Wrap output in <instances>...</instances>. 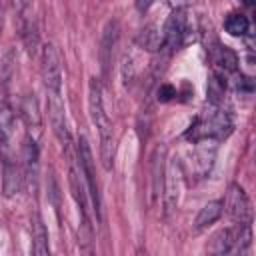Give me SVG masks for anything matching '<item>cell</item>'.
<instances>
[{"mask_svg":"<svg viewBox=\"0 0 256 256\" xmlns=\"http://www.w3.org/2000/svg\"><path fill=\"white\" fill-rule=\"evenodd\" d=\"M20 112H22V118H24L28 136H32L34 140H38V136L42 132V118H40V110H38V100L32 94L24 96L22 106H20Z\"/></svg>","mask_w":256,"mask_h":256,"instance_id":"cell-12","label":"cell"},{"mask_svg":"<svg viewBox=\"0 0 256 256\" xmlns=\"http://www.w3.org/2000/svg\"><path fill=\"white\" fill-rule=\"evenodd\" d=\"M40 76L46 88V94L50 92H62V58L54 44H44L40 52Z\"/></svg>","mask_w":256,"mask_h":256,"instance_id":"cell-3","label":"cell"},{"mask_svg":"<svg viewBox=\"0 0 256 256\" xmlns=\"http://www.w3.org/2000/svg\"><path fill=\"white\" fill-rule=\"evenodd\" d=\"M136 256H148V252H146L144 248H138V250H136Z\"/></svg>","mask_w":256,"mask_h":256,"instance_id":"cell-21","label":"cell"},{"mask_svg":"<svg viewBox=\"0 0 256 256\" xmlns=\"http://www.w3.org/2000/svg\"><path fill=\"white\" fill-rule=\"evenodd\" d=\"M232 132V116L222 106H210L202 116L194 120V124L186 130V138L202 144V142H214L222 140Z\"/></svg>","mask_w":256,"mask_h":256,"instance_id":"cell-2","label":"cell"},{"mask_svg":"<svg viewBox=\"0 0 256 256\" xmlns=\"http://www.w3.org/2000/svg\"><path fill=\"white\" fill-rule=\"evenodd\" d=\"M188 30V18H186V10L184 8H176L170 12L166 24H164V32H162V42L168 48H178L184 42Z\"/></svg>","mask_w":256,"mask_h":256,"instance_id":"cell-7","label":"cell"},{"mask_svg":"<svg viewBox=\"0 0 256 256\" xmlns=\"http://www.w3.org/2000/svg\"><path fill=\"white\" fill-rule=\"evenodd\" d=\"M18 18H20V26H18L20 38H22V42H24L28 54L34 56V54L38 52V46H40L38 24H36V20H34L32 16H24V14H22V16H18Z\"/></svg>","mask_w":256,"mask_h":256,"instance_id":"cell-14","label":"cell"},{"mask_svg":"<svg viewBox=\"0 0 256 256\" xmlns=\"http://www.w3.org/2000/svg\"><path fill=\"white\" fill-rule=\"evenodd\" d=\"M88 110H90V120L98 130L100 136V156L102 164L106 170L112 168V158H114V134H112V120L106 110V100H104V88L102 82L96 78H90L88 84Z\"/></svg>","mask_w":256,"mask_h":256,"instance_id":"cell-1","label":"cell"},{"mask_svg":"<svg viewBox=\"0 0 256 256\" xmlns=\"http://www.w3.org/2000/svg\"><path fill=\"white\" fill-rule=\"evenodd\" d=\"M48 118H50V126L54 136L58 138V142L68 148L70 146V132L66 126V110H64V98L62 92H50L48 94Z\"/></svg>","mask_w":256,"mask_h":256,"instance_id":"cell-6","label":"cell"},{"mask_svg":"<svg viewBox=\"0 0 256 256\" xmlns=\"http://www.w3.org/2000/svg\"><path fill=\"white\" fill-rule=\"evenodd\" d=\"M224 30L230 34V36H236V38H242L250 32V20L246 14L242 12H230L226 14L224 18Z\"/></svg>","mask_w":256,"mask_h":256,"instance_id":"cell-18","label":"cell"},{"mask_svg":"<svg viewBox=\"0 0 256 256\" xmlns=\"http://www.w3.org/2000/svg\"><path fill=\"white\" fill-rule=\"evenodd\" d=\"M76 152H78V166H80V174L84 178V184H86V190L92 198V206H94V212H96V218L100 220L102 218V210H100V192H98V182H96V172H94V158H92V150L86 142L84 136L78 138V146H76Z\"/></svg>","mask_w":256,"mask_h":256,"instance_id":"cell-4","label":"cell"},{"mask_svg":"<svg viewBox=\"0 0 256 256\" xmlns=\"http://www.w3.org/2000/svg\"><path fill=\"white\" fill-rule=\"evenodd\" d=\"M222 212H224V202H222V200H212V202L204 204V206L198 210L196 218H194V230H196V232L206 230V228L212 226L216 220H220Z\"/></svg>","mask_w":256,"mask_h":256,"instance_id":"cell-13","label":"cell"},{"mask_svg":"<svg viewBox=\"0 0 256 256\" xmlns=\"http://www.w3.org/2000/svg\"><path fill=\"white\" fill-rule=\"evenodd\" d=\"M2 188H4V196L6 198H12L20 192L22 188V180H24V174L20 170V164L18 160H2Z\"/></svg>","mask_w":256,"mask_h":256,"instance_id":"cell-11","label":"cell"},{"mask_svg":"<svg viewBox=\"0 0 256 256\" xmlns=\"http://www.w3.org/2000/svg\"><path fill=\"white\" fill-rule=\"evenodd\" d=\"M212 62L222 72H236V68H238V56H236V52L230 50L228 46H220V44L212 50Z\"/></svg>","mask_w":256,"mask_h":256,"instance_id":"cell-17","label":"cell"},{"mask_svg":"<svg viewBox=\"0 0 256 256\" xmlns=\"http://www.w3.org/2000/svg\"><path fill=\"white\" fill-rule=\"evenodd\" d=\"M178 194H180V170H178V162L176 160H168L166 172H164V190H162L164 216H168L176 208Z\"/></svg>","mask_w":256,"mask_h":256,"instance_id":"cell-9","label":"cell"},{"mask_svg":"<svg viewBox=\"0 0 256 256\" xmlns=\"http://www.w3.org/2000/svg\"><path fill=\"white\" fill-rule=\"evenodd\" d=\"M78 250L80 256H96L94 246V230L90 224L88 214H80V226H78Z\"/></svg>","mask_w":256,"mask_h":256,"instance_id":"cell-16","label":"cell"},{"mask_svg":"<svg viewBox=\"0 0 256 256\" xmlns=\"http://www.w3.org/2000/svg\"><path fill=\"white\" fill-rule=\"evenodd\" d=\"M14 132L16 118L8 104H0V154L2 160H14Z\"/></svg>","mask_w":256,"mask_h":256,"instance_id":"cell-8","label":"cell"},{"mask_svg":"<svg viewBox=\"0 0 256 256\" xmlns=\"http://www.w3.org/2000/svg\"><path fill=\"white\" fill-rule=\"evenodd\" d=\"M222 202H224L228 218L234 224L250 226V222H252V204H250V198H248V194L244 192V188L240 184H230L226 200H222Z\"/></svg>","mask_w":256,"mask_h":256,"instance_id":"cell-5","label":"cell"},{"mask_svg":"<svg viewBox=\"0 0 256 256\" xmlns=\"http://www.w3.org/2000/svg\"><path fill=\"white\" fill-rule=\"evenodd\" d=\"M136 42H138V46H140V48L150 50V52H154V50H158L160 46H164V42H162V32H160L154 24H150V26L142 28V32L138 34Z\"/></svg>","mask_w":256,"mask_h":256,"instance_id":"cell-19","label":"cell"},{"mask_svg":"<svg viewBox=\"0 0 256 256\" xmlns=\"http://www.w3.org/2000/svg\"><path fill=\"white\" fill-rule=\"evenodd\" d=\"M116 44H118V20H108L102 30V40H100V64H102L104 76H108V68L112 64Z\"/></svg>","mask_w":256,"mask_h":256,"instance_id":"cell-10","label":"cell"},{"mask_svg":"<svg viewBox=\"0 0 256 256\" xmlns=\"http://www.w3.org/2000/svg\"><path fill=\"white\" fill-rule=\"evenodd\" d=\"M164 156H166L164 146H158L152 154V196L154 200H160L162 190H164V172H166Z\"/></svg>","mask_w":256,"mask_h":256,"instance_id":"cell-15","label":"cell"},{"mask_svg":"<svg viewBox=\"0 0 256 256\" xmlns=\"http://www.w3.org/2000/svg\"><path fill=\"white\" fill-rule=\"evenodd\" d=\"M224 92H226V82L222 80V76L214 74L208 82V102H210V106H222Z\"/></svg>","mask_w":256,"mask_h":256,"instance_id":"cell-20","label":"cell"}]
</instances>
